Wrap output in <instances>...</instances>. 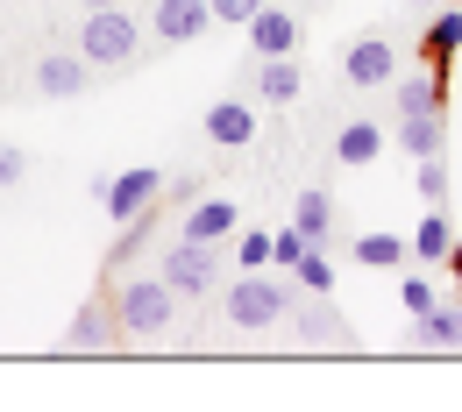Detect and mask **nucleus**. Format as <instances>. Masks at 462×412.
<instances>
[{"mask_svg":"<svg viewBox=\"0 0 462 412\" xmlns=\"http://www.w3.org/2000/svg\"><path fill=\"white\" fill-rule=\"evenodd\" d=\"M178 320V292L164 278H121L115 285V327L135 342H164Z\"/></svg>","mask_w":462,"mask_h":412,"instance_id":"1","label":"nucleus"},{"mask_svg":"<svg viewBox=\"0 0 462 412\" xmlns=\"http://www.w3.org/2000/svg\"><path fill=\"white\" fill-rule=\"evenodd\" d=\"M291 298H299V285L285 278H271V270H242L228 285V327H242V334H263V327H278L291 313Z\"/></svg>","mask_w":462,"mask_h":412,"instance_id":"2","label":"nucleus"},{"mask_svg":"<svg viewBox=\"0 0 462 412\" xmlns=\"http://www.w3.org/2000/svg\"><path fill=\"white\" fill-rule=\"evenodd\" d=\"M79 50H86V64L93 71H121V64H135V50H143V22L128 14V7H86V22H79Z\"/></svg>","mask_w":462,"mask_h":412,"instance_id":"3","label":"nucleus"},{"mask_svg":"<svg viewBox=\"0 0 462 412\" xmlns=\"http://www.w3.org/2000/svg\"><path fill=\"white\" fill-rule=\"evenodd\" d=\"M93 199H100V214L107 221H128V214H143V206H157L164 199V171H150V164H135V171H115V178H93Z\"/></svg>","mask_w":462,"mask_h":412,"instance_id":"4","label":"nucleus"},{"mask_svg":"<svg viewBox=\"0 0 462 412\" xmlns=\"http://www.w3.org/2000/svg\"><path fill=\"white\" fill-rule=\"evenodd\" d=\"M157 278H164L178 298H199V292L221 285V256H214V242H185L178 235L171 249H164V270H157Z\"/></svg>","mask_w":462,"mask_h":412,"instance_id":"5","label":"nucleus"},{"mask_svg":"<svg viewBox=\"0 0 462 412\" xmlns=\"http://www.w3.org/2000/svg\"><path fill=\"white\" fill-rule=\"evenodd\" d=\"M342 78L363 86V93H370V86H392V78H399V50H392L384 36H356L342 50Z\"/></svg>","mask_w":462,"mask_h":412,"instance_id":"6","label":"nucleus"},{"mask_svg":"<svg viewBox=\"0 0 462 412\" xmlns=\"http://www.w3.org/2000/svg\"><path fill=\"white\" fill-rule=\"evenodd\" d=\"M214 29V7L207 0H157L150 7V36L157 43H199Z\"/></svg>","mask_w":462,"mask_h":412,"instance_id":"7","label":"nucleus"},{"mask_svg":"<svg viewBox=\"0 0 462 412\" xmlns=\"http://www.w3.org/2000/svg\"><path fill=\"white\" fill-rule=\"evenodd\" d=\"M93 86V64H86V50L71 43V50H51V58L36 64V93L43 100H79Z\"/></svg>","mask_w":462,"mask_h":412,"instance_id":"8","label":"nucleus"},{"mask_svg":"<svg viewBox=\"0 0 462 412\" xmlns=\"http://www.w3.org/2000/svg\"><path fill=\"white\" fill-rule=\"evenodd\" d=\"M235 228H242L235 199H214V192H199V199L185 206V228H178V235H185V242H235Z\"/></svg>","mask_w":462,"mask_h":412,"instance_id":"9","label":"nucleus"},{"mask_svg":"<svg viewBox=\"0 0 462 412\" xmlns=\"http://www.w3.org/2000/svg\"><path fill=\"white\" fill-rule=\"evenodd\" d=\"M291 320H299V334H306L313 349H335V342H348V320L328 306V292H299V298H291Z\"/></svg>","mask_w":462,"mask_h":412,"instance_id":"10","label":"nucleus"},{"mask_svg":"<svg viewBox=\"0 0 462 412\" xmlns=\"http://www.w3.org/2000/svg\"><path fill=\"white\" fill-rule=\"evenodd\" d=\"M242 29H249V50H256V58H285V50H299V22H291L285 7H271V0H263Z\"/></svg>","mask_w":462,"mask_h":412,"instance_id":"11","label":"nucleus"},{"mask_svg":"<svg viewBox=\"0 0 462 412\" xmlns=\"http://www.w3.org/2000/svg\"><path fill=\"white\" fill-rule=\"evenodd\" d=\"M462 50V7H434V22L420 29V64H434V71H448V58Z\"/></svg>","mask_w":462,"mask_h":412,"instance_id":"12","label":"nucleus"},{"mask_svg":"<svg viewBox=\"0 0 462 412\" xmlns=\"http://www.w3.org/2000/svg\"><path fill=\"white\" fill-rule=\"evenodd\" d=\"M207 142H221V150L256 142V107H249V100H214V107H207Z\"/></svg>","mask_w":462,"mask_h":412,"instance_id":"13","label":"nucleus"},{"mask_svg":"<svg viewBox=\"0 0 462 412\" xmlns=\"http://www.w3.org/2000/svg\"><path fill=\"white\" fill-rule=\"evenodd\" d=\"M392 86H399V114H441V107H448V78H441L434 64H420L412 78L399 71Z\"/></svg>","mask_w":462,"mask_h":412,"instance_id":"14","label":"nucleus"},{"mask_svg":"<svg viewBox=\"0 0 462 412\" xmlns=\"http://www.w3.org/2000/svg\"><path fill=\"white\" fill-rule=\"evenodd\" d=\"M299 78H306V71H299V58H256V100H263V107H291V100H299Z\"/></svg>","mask_w":462,"mask_h":412,"instance_id":"15","label":"nucleus"},{"mask_svg":"<svg viewBox=\"0 0 462 412\" xmlns=\"http://www.w3.org/2000/svg\"><path fill=\"white\" fill-rule=\"evenodd\" d=\"M420 349H462V298H434L420 320H412Z\"/></svg>","mask_w":462,"mask_h":412,"instance_id":"16","label":"nucleus"},{"mask_svg":"<svg viewBox=\"0 0 462 412\" xmlns=\"http://www.w3.org/2000/svg\"><path fill=\"white\" fill-rule=\"evenodd\" d=\"M64 342H71V349H107V342H115V298H86V306L71 313Z\"/></svg>","mask_w":462,"mask_h":412,"instance_id":"17","label":"nucleus"},{"mask_svg":"<svg viewBox=\"0 0 462 412\" xmlns=\"http://www.w3.org/2000/svg\"><path fill=\"white\" fill-rule=\"evenodd\" d=\"M448 142V114H399V150L420 164V157H441Z\"/></svg>","mask_w":462,"mask_h":412,"instance_id":"18","label":"nucleus"},{"mask_svg":"<svg viewBox=\"0 0 462 412\" xmlns=\"http://www.w3.org/2000/svg\"><path fill=\"white\" fill-rule=\"evenodd\" d=\"M363 270H399L405 256H412V242L405 235H392V228H370V235H356V249H348Z\"/></svg>","mask_w":462,"mask_h":412,"instance_id":"19","label":"nucleus"},{"mask_svg":"<svg viewBox=\"0 0 462 412\" xmlns=\"http://www.w3.org/2000/svg\"><path fill=\"white\" fill-rule=\"evenodd\" d=\"M157 206H164V199H157ZM157 206H143V214H128V221H121L115 249H107V263H115V270H128V263L150 249V235H157Z\"/></svg>","mask_w":462,"mask_h":412,"instance_id":"20","label":"nucleus"},{"mask_svg":"<svg viewBox=\"0 0 462 412\" xmlns=\"http://www.w3.org/2000/svg\"><path fill=\"white\" fill-rule=\"evenodd\" d=\"M377 150H384V128H377V121H348L342 135H335V157H342L348 171H363V164H377Z\"/></svg>","mask_w":462,"mask_h":412,"instance_id":"21","label":"nucleus"},{"mask_svg":"<svg viewBox=\"0 0 462 412\" xmlns=\"http://www.w3.org/2000/svg\"><path fill=\"white\" fill-rule=\"evenodd\" d=\"M412 256H420V263H441V256H448V242H456V228H448V214H441V206H427V214H420V228H412Z\"/></svg>","mask_w":462,"mask_h":412,"instance_id":"22","label":"nucleus"},{"mask_svg":"<svg viewBox=\"0 0 462 412\" xmlns=\"http://www.w3.org/2000/svg\"><path fill=\"white\" fill-rule=\"evenodd\" d=\"M291 221H299V228H306L313 242H328V228H335V199H328V192H299Z\"/></svg>","mask_w":462,"mask_h":412,"instance_id":"23","label":"nucleus"},{"mask_svg":"<svg viewBox=\"0 0 462 412\" xmlns=\"http://www.w3.org/2000/svg\"><path fill=\"white\" fill-rule=\"evenodd\" d=\"M291 285H299V292H328V285H335V263L320 256V242H313V249L291 263Z\"/></svg>","mask_w":462,"mask_h":412,"instance_id":"24","label":"nucleus"},{"mask_svg":"<svg viewBox=\"0 0 462 412\" xmlns=\"http://www.w3.org/2000/svg\"><path fill=\"white\" fill-rule=\"evenodd\" d=\"M235 270H271V235L263 228H235Z\"/></svg>","mask_w":462,"mask_h":412,"instance_id":"25","label":"nucleus"},{"mask_svg":"<svg viewBox=\"0 0 462 412\" xmlns=\"http://www.w3.org/2000/svg\"><path fill=\"white\" fill-rule=\"evenodd\" d=\"M306 249H313V235H306V228H299V221H291V228H278V235H271V263H299V256H306Z\"/></svg>","mask_w":462,"mask_h":412,"instance_id":"26","label":"nucleus"},{"mask_svg":"<svg viewBox=\"0 0 462 412\" xmlns=\"http://www.w3.org/2000/svg\"><path fill=\"white\" fill-rule=\"evenodd\" d=\"M434 298H441V292H434V278H420V270H412V278H399V306L412 313V320H420Z\"/></svg>","mask_w":462,"mask_h":412,"instance_id":"27","label":"nucleus"},{"mask_svg":"<svg viewBox=\"0 0 462 412\" xmlns=\"http://www.w3.org/2000/svg\"><path fill=\"white\" fill-rule=\"evenodd\" d=\"M420 199H427V206L448 199V164H441V157H420Z\"/></svg>","mask_w":462,"mask_h":412,"instance_id":"28","label":"nucleus"},{"mask_svg":"<svg viewBox=\"0 0 462 412\" xmlns=\"http://www.w3.org/2000/svg\"><path fill=\"white\" fill-rule=\"evenodd\" d=\"M22 178H29V157H22L14 142H0V192H7V185H22Z\"/></svg>","mask_w":462,"mask_h":412,"instance_id":"29","label":"nucleus"},{"mask_svg":"<svg viewBox=\"0 0 462 412\" xmlns=\"http://www.w3.org/2000/svg\"><path fill=\"white\" fill-rule=\"evenodd\" d=\"M199 192H207V185H199V178H192V171H185V178H171V185H164V199H171L178 214H185V206H192Z\"/></svg>","mask_w":462,"mask_h":412,"instance_id":"30","label":"nucleus"},{"mask_svg":"<svg viewBox=\"0 0 462 412\" xmlns=\"http://www.w3.org/2000/svg\"><path fill=\"white\" fill-rule=\"evenodd\" d=\"M207 7H214V22H249L263 0H207Z\"/></svg>","mask_w":462,"mask_h":412,"instance_id":"31","label":"nucleus"},{"mask_svg":"<svg viewBox=\"0 0 462 412\" xmlns=\"http://www.w3.org/2000/svg\"><path fill=\"white\" fill-rule=\"evenodd\" d=\"M448 270H456V285H462V242H448V256H441Z\"/></svg>","mask_w":462,"mask_h":412,"instance_id":"32","label":"nucleus"},{"mask_svg":"<svg viewBox=\"0 0 462 412\" xmlns=\"http://www.w3.org/2000/svg\"><path fill=\"white\" fill-rule=\"evenodd\" d=\"M79 7H115V0H79Z\"/></svg>","mask_w":462,"mask_h":412,"instance_id":"33","label":"nucleus"},{"mask_svg":"<svg viewBox=\"0 0 462 412\" xmlns=\"http://www.w3.org/2000/svg\"><path fill=\"white\" fill-rule=\"evenodd\" d=\"M412 7H441V0H412Z\"/></svg>","mask_w":462,"mask_h":412,"instance_id":"34","label":"nucleus"}]
</instances>
